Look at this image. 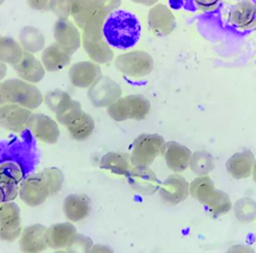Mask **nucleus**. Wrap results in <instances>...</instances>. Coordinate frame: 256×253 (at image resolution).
I'll list each match as a JSON object with an SVG mask.
<instances>
[{
	"mask_svg": "<svg viewBox=\"0 0 256 253\" xmlns=\"http://www.w3.org/2000/svg\"><path fill=\"white\" fill-rule=\"evenodd\" d=\"M102 34L111 47L126 50L139 42L141 24L134 13L118 9L106 18L102 25Z\"/></svg>",
	"mask_w": 256,
	"mask_h": 253,
	"instance_id": "nucleus-1",
	"label": "nucleus"
},
{
	"mask_svg": "<svg viewBox=\"0 0 256 253\" xmlns=\"http://www.w3.org/2000/svg\"><path fill=\"white\" fill-rule=\"evenodd\" d=\"M105 20H96L82 30V43L88 56L98 64H105L114 58V52L102 34Z\"/></svg>",
	"mask_w": 256,
	"mask_h": 253,
	"instance_id": "nucleus-2",
	"label": "nucleus"
},
{
	"mask_svg": "<svg viewBox=\"0 0 256 253\" xmlns=\"http://www.w3.org/2000/svg\"><path fill=\"white\" fill-rule=\"evenodd\" d=\"M8 104H16L29 110H34L44 100L41 91L34 84L20 78L8 79L2 82Z\"/></svg>",
	"mask_w": 256,
	"mask_h": 253,
	"instance_id": "nucleus-3",
	"label": "nucleus"
},
{
	"mask_svg": "<svg viewBox=\"0 0 256 253\" xmlns=\"http://www.w3.org/2000/svg\"><path fill=\"white\" fill-rule=\"evenodd\" d=\"M150 112V100L141 94H132L118 98L107 107L108 116L116 122L126 120L142 121Z\"/></svg>",
	"mask_w": 256,
	"mask_h": 253,
	"instance_id": "nucleus-4",
	"label": "nucleus"
},
{
	"mask_svg": "<svg viewBox=\"0 0 256 253\" xmlns=\"http://www.w3.org/2000/svg\"><path fill=\"white\" fill-rule=\"evenodd\" d=\"M164 144V138L158 134H141L134 140L130 148L132 167H150L162 155Z\"/></svg>",
	"mask_w": 256,
	"mask_h": 253,
	"instance_id": "nucleus-5",
	"label": "nucleus"
},
{
	"mask_svg": "<svg viewBox=\"0 0 256 253\" xmlns=\"http://www.w3.org/2000/svg\"><path fill=\"white\" fill-rule=\"evenodd\" d=\"M114 64L118 72L128 77L142 78L152 73L154 60L150 54L137 50L120 54L114 60Z\"/></svg>",
	"mask_w": 256,
	"mask_h": 253,
	"instance_id": "nucleus-6",
	"label": "nucleus"
},
{
	"mask_svg": "<svg viewBox=\"0 0 256 253\" xmlns=\"http://www.w3.org/2000/svg\"><path fill=\"white\" fill-rule=\"evenodd\" d=\"M88 98L92 106L96 108H107L122 98V88L112 78L102 75L88 90Z\"/></svg>",
	"mask_w": 256,
	"mask_h": 253,
	"instance_id": "nucleus-7",
	"label": "nucleus"
},
{
	"mask_svg": "<svg viewBox=\"0 0 256 253\" xmlns=\"http://www.w3.org/2000/svg\"><path fill=\"white\" fill-rule=\"evenodd\" d=\"M20 208L15 202L0 205V240L12 242L22 234Z\"/></svg>",
	"mask_w": 256,
	"mask_h": 253,
	"instance_id": "nucleus-8",
	"label": "nucleus"
},
{
	"mask_svg": "<svg viewBox=\"0 0 256 253\" xmlns=\"http://www.w3.org/2000/svg\"><path fill=\"white\" fill-rule=\"evenodd\" d=\"M18 196L28 206L38 208L47 200L48 196H50V194L43 176L41 173H36L22 180Z\"/></svg>",
	"mask_w": 256,
	"mask_h": 253,
	"instance_id": "nucleus-9",
	"label": "nucleus"
},
{
	"mask_svg": "<svg viewBox=\"0 0 256 253\" xmlns=\"http://www.w3.org/2000/svg\"><path fill=\"white\" fill-rule=\"evenodd\" d=\"M26 128L32 136L47 144H56L60 138L58 123L43 114H31Z\"/></svg>",
	"mask_w": 256,
	"mask_h": 253,
	"instance_id": "nucleus-10",
	"label": "nucleus"
},
{
	"mask_svg": "<svg viewBox=\"0 0 256 253\" xmlns=\"http://www.w3.org/2000/svg\"><path fill=\"white\" fill-rule=\"evenodd\" d=\"M189 186L188 180L180 173H173L160 185L158 190L160 199L168 205H178L188 198Z\"/></svg>",
	"mask_w": 256,
	"mask_h": 253,
	"instance_id": "nucleus-11",
	"label": "nucleus"
},
{
	"mask_svg": "<svg viewBox=\"0 0 256 253\" xmlns=\"http://www.w3.org/2000/svg\"><path fill=\"white\" fill-rule=\"evenodd\" d=\"M130 186L143 196H150L159 190L162 182L150 167H132L126 176Z\"/></svg>",
	"mask_w": 256,
	"mask_h": 253,
	"instance_id": "nucleus-12",
	"label": "nucleus"
},
{
	"mask_svg": "<svg viewBox=\"0 0 256 253\" xmlns=\"http://www.w3.org/2000/svg\"><path fill=\"white\" fill-rule=\"evenodd\" d=\"M148 24L155 36H166L174 31L176 20L170 8L162 4H156L148 11Z\"/></svg>",
	"mask_w": 256,
	"mask_h": 253,
	"instance_id": "nucleus-13",
	"label": "nucleus"
},
{
	"mask_svg": "<svg viewBox=\"0 0 256 253\" xmlns=\"http://www.w3.org/2000/svg\"><path fill=\"white\" fill-rule=\"evenodd\" d=\"M54 41L70 54H73L82 45V34L73 22L68 20H58L54 26Z\"/></svg>",
	"mask_w": 256,
	"mask_h": 253,
	"instance_id": "nucleus-14",
	"label": "nucleus"
},
{
	"mask_svg": "<svg viewBox=\"0 0 256 253\" xmlns=\"http://www.w3.org/2000/svg\"><path fill=\"white\" fill-rule=\"evenodd\" d=\"M70 16H73L78 29L82 30L96 20H105L107 18L102 13L98 0H74Z\"/></svg>",
	"mask_w": 256,
	"mask_h": 253,
	"instance_id": "nucleus-15",
	"label": "nucleus"
},
{
	"mask_svg": "<svg viewBox=\"0 0 256 253\" xmlns=\"http://www.w3.org/2000/svg\"><path fill=\"white\" fill-rule=\"evenodd\" d=\"M102 76L100 64L93 61H80L72 66L68 70L70 84L76 88H90L93 82Z\"/></svg>",
	"mask_w": 256,
	"mask_h": 253,
	"instance_id": "nucleus-16",
	"label": "nucleus"
},
{
	"mask_svg": "<svg viewBox=\"0 0 256 253\" xmlns=\"http://www.w3.org/2000/svg\"><path fill=\"white\" fill-rule=\"evenodd\" d=\"M31 110L16 104L0 107V128L11 132H22L27 126Z\"/></svg>",
	"mask_w": 256,
	"mask_h": 253,
	"instance_id": "nucleus-17",
	"label": "nucleus"
},
{
	"mask_svg": "<svg viewBox=\"0 0 256 253\" xmlns=\"http://www.w3.org/2000/svg\"><path fill=\"white\" fill-rule=\"evenodd\" d=\"M228 24L242 30L256 27V4L253 0H239L232 6L228 13Z\"/></svg>",
	"mask_w": 256,
	"mask_h": 253,
	"instance_id": "nucleus-18",
	"label": "nucleus"
},
{
	"mask_svg": "<svg viewBox=\"0 0 256 253\" xmlns=\"http://www.w3.org/2000/svg\"><path fill=\"white\" fill-rule=\"evenodd\" d=\"M47 228L36 224L26 226L20 236V248L22 253H42L48 246L46 242Z\"/></svg>",
	"mask_w": 256,
	"mask_h": 253,
	"instance_id": "nucleus-19",
	"label": "nucleus"
},
{
	"mask_svg": "<svg viewBox=\"0 0 256 253\" xmlns=\"http://www.w3.org/2000/svg\"><path fill=\"white\" fill-rule=\"evenodd\" d=\"M162 155L168 168L175 173H180L188 169L192 152L190 148L176 141H166Z\"/></svg>",
	"mask_w": 256,
	"mask_h": 253,
	"instance_id": "nucleus-20",
	"label": "nucleus"
},
{
	"mask_svg": "<svg viewBox=\"0 0 256 253\" xmlns=\"http://www.w3.org/2000/svg\"><path fill=\"white\" fill-rule=\"evenodd\" d=\"M92 210L90 198L82 194H68L63 201L64 216L70 222H80L89 217Z\"/></svg>",
	"mask_w": 256,
	"mask_h": 253,
	"instance_id": "nucleus-21",
	"label": "nucleus"
},
{
	"mask_svg": "<svg viewBox=\"0 0 256 253\" xmlns=\"http://www.w3.org/2000/svg\"><path fill=\"white\" fill-rule=\"evenodd\" d=\"M255 162L254 154L250 150L246 148L230 156L226 160V168L232 178L235 180H244L252 176Z\"/></svg>",
	"mask_w": 256,
	"mask_h": 253,
	"instance_id": "nucleus-22",
	"label": "nucleus"
},
{
	"mask_svg": "<svg viewBox=\"0 0 256 253\" xmlns=\"http://www.w3.org/2000/svg\"><path fill=\"white\" fill-rule=\"evenodd\" d=\"M13 68L20 77L27 82L38 84L45 77V68L43 63L38 61L34 54L24 52V56L18 64L13 66Z\"/></svg>",
	"mask_w": 256,
	"mask_h": 253,
	"instance_id": "nucleus-23",
	"label": "nucleus"
},
{
	"mask_svg": "<svg viewBox=\"0 0 256 253\" xmlns=\"http://www.w3.org/2000/svg\"><path fill=\"white\" fill-rule=\"evenodd\" d=\"M77 234L76 226L72 222L56 224L47 228L46 242L48 248L62 250L66 248L70 240Z\"/></svg>",
	"mask_w": 256,
	"mask_h": 253,
	"instance_id": "nucleus-24",
	"label": "nucleus"
},
{
	"mask_svg": "<svg viewBox=\"0 0 256 253\" xmlns=\"http://www.w3.org/2000/svg\"><path fill=\"white\" fill-rule=\"evenodd\" d=\"M72 60V54L63 50L57 43H54L44 48L42 63L47 72H58L68 66Z\"/></svg>",
	"mask_w": 256,
	"mask_h": 253,
	"instance_id": "nucleus-25",
	"label": "nucleus"
},
{
	"mask_svg": "<svg viewBox=\"0 0 256 253\" xmlns=\"http://www.w3.org/2000/svg\"><path fill=\"white\" fill-rule=\"evenodd\" d=\"M100 166L102 170L125 176L132 169L130 154L123 152H108L102 157Z\"/></svg>",
	"mask_w": 256,
	"mask_h": 253,
	"instance_id": "nucleus-26",
	"label": "nucleus"
},
{
	"mask_svg": "<svg viewBox=\"0 0 256 253\" xmlns=\"http://www.w3.org/2000/svg\"><path fill=\"white\" fill-rule=\"evenodd\" d=\"M20 44L24 52L36 54L45 48V36L41 30L34 26L24 27L20 32Z\"/></svg>",
	"mask_w": 256,
	"mask_h": 253,
	"instance_id": "nucleus-27",
	"label": "nucleus"
},
{
	"mask_svg": "<svg viewBox=\"0 0 256 253\" xmlns=\"http://www.w3.org/2000/svg\"><path fill=\"white\" fill-rule=\"evenodd\" d=\"M66 128L74 140L84 141L90 138L95 130L94 118L89 114L82 112V114L66 126Z\"/></svg>",
	"mask_w": 256,
	"mask_h": 253,
	"instance_id": "nucleus-28",
	"label": "nucleus"
},
{
	"mask_svg": "<svg viewBox=\"0 0 256 253\" xmlns=\"http://www.w3.org/2000/svg\"><path fill=\"white\" fill-rule=\"evenodd\" d=\"M24 50L20 42L10 36H0V61L15 66L22 60Z\"/></svg>",
	"mask_w": 256,
	"mask_h": 253,
	"instance_id": "nucleus-29",
	"label": "nucleus"
},
{
	"mask_svg": "<svg viewBox=\"0 0 256 253\" xmlns=\"http://www.w3.org/2000/svg\"><path fill=\"white\" fill-rule=\"evenodd\" d=\"M233 204H232L230 196L217 188H214V190L204 204V208L214 216L228 214Z\"/></svg>",
	"mask_w": 256,
	"mask_h": 253,
	"instance_id": "nucleus-30",
	"label": "nucleus"
},
{
	"mask_svg": "<svg viewBox=\"0 0 256 253\" xmlns=\"http://www.w3.org/2000/svg\"><path fill=\"white\" fill-rule=\"evenodd\" d=\"M214 182L210 176H198L191 182L189 186V194L204 205L212 192L214 190Z\"/></svg>",
	"mask_w": 256,
	"mask_h": 253,
	"instance_id": "nucleus-31",
	"label": "nucleus"
},
{
	"mask_svg": "<svg viewBox=\"0 0 256 253\" xmlns=\"http://www.w3.org/2000/svg\"><path fill=\"white\" fill-rule=\"evenodd\" d=\"M189 167L198 176H208V173H210L214 169V156L205 151L192 153Z\"/></svg>",
	"mask_w": 256,
	"mask_h": 253,
	"instance_id": "nucleus-32",
	"label": "nucleus"
},
{
	"mask_svg": "<svg viewBox=\"0 0 256 253\" xmlns=\"http://www.w3.org/2000/svg\"><path fill=\"white\" fill-rule=\"evenodd\" d=\"M24 178V170L22 166L14 158L0 162V182L20 184Z\"/></svg>",
	"mask_w": 256,
	"mask_h": 253,
	"instance_id": "nucleus-33",
	"label": "nucleus"
},
{
	"mask_svg": "<svg viewBox=\"0 0 256 253\" xmlns=\"http://www.w3.org/2000/svg\"><path fill=\"white\" fill-rule=\"evenodd\" d=\"M233 210L237 220L242 224H250L256 218V202L251 198L239 199Z\"/></svg>",
	"mask_w": 256,
	"mask_h": 253,
	"instance_id": "nucleus-34",
	"label": "nucleus"
},
{
	"mask_svg": "<svg viewBox=\"0 0 256 253\" xmlns=\"http://www.w3.org/2000/svg\"><path fill=\"white\" fill-rule=\"evenodd\" d=\"M72 100L73 98L70 96L68 93L60 89L48 91L44 96V102L46 106L54 114H58L62 109L66 108Z\"/></svg>",
	"mask_w": 256,
	"mask_h": 253,
	"instance_id": "nucleus-35",
	"label": "nucleus"
},
{
	"mask_svg": "<svg viewBox=\"0 0 256 253\" xmlns=\"http://www.w3.org/2000/svg\"><path fill=\"white\" fill-rule=\"evenodd\" d=\"M43 176L46 184L50 189V196L57 194L62 188L63 182H64V176L60 169L58 168H46L41 173Z\"/></svg>",
	"mask_w": 256,
	"mask_h": 253,
	"instance_id": "nucleus-36",
	"label": "nucleus"
},
{
	"mask_svg": "<svg viewBox=\"0 0 256 253\" xmlns=\"http://www.w3.org/2000/svg\"><path fill=\"white\" fill-rule=\"evenodd\" d=\"M82 112V104L78 100H72L70 102V104L62 109L60 112L56 114V118H57V121L64 126H68L73 122L75 118H77Z\"/></svg>",
	"mask_w": 256,
	"mask_h": 253,
	"instance_id": "nucleus-37",
	"label": "nucleus"
},
{
	"mask_svg": "<svg viewBox=\"0 0 256 253\" xmlns=\"http://www.w3.org/2000/svg\"><path fill=\"white\" fill-rule=\"evenodd\" d=\"M92 247L93 242L90 237L77 233L70 240L66 249L68 253H90Z\"/></svg>",
	"mask_w": 256,
	"mask_h": 253,
	"instance_id": "nucleus-38",
	"label": "nucleus"
},
{
	"mask_svg": "<svg viewBox=\"0 0 256 253\" xmlns=\"http://www.w3.org/2000/svg\"><path fill=\"white\" fill-rule=\"evenodd\" d=\"M73 2L74 0H50V11L59 20H68V16H70Z\"/></svg>",
	"mask_w": 256,
	"mask_h": 253,
	"instance_id": "nucleus-39",
	"label": "nucleus"
},
{
	"mask_svg": "<svg viewBox=\"0 0 256 253\" xmlns=\"http://www.w3.org/2000/svg\"><path fill=\"white\" fill-rule=\"evenodd\" d=\"M0 187L4 194L6 202L13 201L20 192V186L15 183H9V182H0Z\"/></svg>",
	"mask_w": 256,
	"mask_h": 253,
	"instance_id": "nucleus-40",
	"label": "nucleus"
},
{
	"mask_svg": "<svg viewBox=\"0 0 256 253\" xmlns=\"http://www.w3.org/2000/svg\"><path fill=\"white\" fill-rule=\"evenodd\" d=\"M102 13L108 16V15L116 10L122 4V0H98Z\"/></svg>",
	"mask_w": 256,
	"mask_h": 253,
	"instance_id": "nucleus-41",
	"label": "nucleus"
},
{
	"mask_svg": "<svg viewBox=\"0 0 256 253\" xmlns=\"http://www.w3.org/2000/svg\"><path fill=\"white\" fill-rule=\"evenodd\" d=\"M198 9L203 12L214 11L220 4L221 0H194Z\"/></svg>",
	"mask_w": 256,
	"mask_h": 253,
	"instance_id": "nucleus-42",
	"label": "nucleus"
},
{
	"mask_svg": "<svg viewBox=\"0 0 256 253\" xmlns=\"http://www.w3.org/2000/svg\"><path fill=\"white\" fill-rule=\"evenodd\" d=\"M28 6L36 11H48L50 10V0H27Z\"/></svg>",
	"mask_w": 256,
	"mask_h": 253,
	"instance_id": "nucleus-43",
	"label": "nucleus"
},
{
	"mask_svg": "<svg viewBox=\"0 0 256 253\" xmlns=\"http://www.w3.org/2000/svg\"><path fill=\"white\" fill-rule=\"evenodd\" d=\"M224 253H255V250L246 244H238L230 246Z\"/></svg>",
	"mask_w": 256,
	"mask_h": 253,
	"instance_id": "nucleus-44",
	"label": "nucleus"
},
{
	"mask_svg": "<svg viewBox=\"0 0 256 253\" xmlns=\"http://www.w3.org/2000/svg\"><path fill=\"white\" fill-rule=\"evenodd\" d=\"M90 253H114V250L110 246H108V244H93Z\"/></svg>",
	"mask_w": 256,
	"mask_h": 253,
	"instance_id": "nucleus-45",
	"label": "nucleus"
},
{
	"mask_svg": "<svg viewBox=\"0 0 256 253\" xmlns=\"http://www.w3.org/2000/svg\"><path fill=\"white\" fill-rule=\"evenodd\" d=\"M130 2H132L134 4H140L143 6H153L158 2V0H130Z\"/></svg>",
	"mask_w": 256,
	"mask_h": 253,
	"instance_id": "nucleus-46",
	"label": "nucleus"
},
{
	"mask_svg": "<svg viewBox=\"0 0 256 253\" xmlns=\"http://www.w3.org/2000/svg\"><path fill=\"white\" fill-rule=\"evenodd\" d=\"M6 64L4 62L0 61V82L2 80V79L6 77Z\"/></svg>",
	"mask_w": 256,
	"mask_h": 253,
	"instance_id": "nucleus-47",
	"label": "nucleus"
},
{
	"mask_svg": "<svg viewBox=\"0 0 256 253\" xmlns=\"http://www.w3.org/2000/svg\"><path fill=\"white\" fill-rule=\"evenodd\" d=\"M6 104H8V102H6V96H4V89H2V82H0V107L6 105Z\"/></svg>",
	"mask_w": 256,
	"mask_h": 253,
	"instance_id": "nucleus-48",
	"label": "nucleus"
},
{
	"mask_svg": "<svg viewBox=\"0 0 256 253\" xmlns=\"http://www.w3.org/2000/svg\"><path fill=\"white\" fill-rule=\"evenodd\" d=\"M4 202H6V200H4V194L2 192V187H0V205H2V203H4Z\"/></svg>",
	"mask_w": 256,
	"mask_h": 253,
	"instance_id": "nucleus-49",
	"label": "nucleus"
},
{
	"mask_svg": "<svg viewBox=\"0 0 256 253\" xmlns=\"http://www.w3.org/2000/svg\"><path fill=\"white\" fill-rule=\"evenodd\" d=\"M252 176H253L254 183H256V162L254 164V168H253V171H252Z\"/></svg>",
	"mask_w": 256,
	"mask_h": 253,
	"instance_id": "nucleus-50",
	"label": "nucleus"
},
{
	"mask_svg": "<svg viewBox=\"0 0 256 253\" xmlns=\"http://www.w3.org/2000/svg\"><path fill=\"white\" fill-rule=\"evenodd\" d=\"M54 253H68L66 250H56V252Z\"/></svg>",
	"mask_w": 256,
	"mask_h": 253,
	"instance_id": "nucleus-51",
	"label": "nucleus"
},
{
	"mask_svg": "<svg viewBox=\"0 0 256 253\" xmlns=\"http://www.w3.org/2000/svg\"><path fill=\"white\" fill-rule=\"evenodd\" d=\"M4 2V0H0V6H2Z\"/></svg>",
	"mask_w": 256,
	"mask_h": 253,
	"instance_id": "nucleus-52",
	"label": "nucleus"
}]
</instances>
